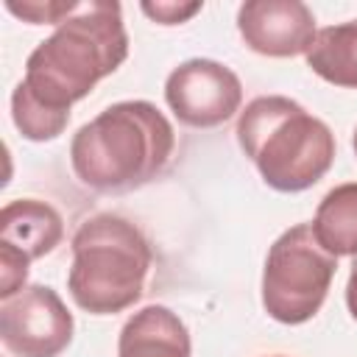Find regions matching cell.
<instances>
[{
    "label": "cell",
    "instance_id": "cell-7",
    "mask_svg": "<svg viewBox=\"0 0 357 357\" xmlns=\"http://www.w3.org/2000/svg\"><path fill=\"white\" fill-rule=\"evenodd\" d=\"M165 100L184 126L215 128L240 112L243 84L231 67L215 59H190L170 70Z\"/></svg>",
    "mask_w": 357,
    "mask_h": 357
},
{
    "label": "cell",
    "instance_id": "cell-12",
    "mask_svg": "<svg viewBox=\"0 0 357 357\" xmlns=\"http://www.w3.org/2000/svg\"><path fill=\"white\" fill-rule=\"evenodd\" d=\"M312 234L332 257H357V181L337 184L321 198Z\"/></svg>",
    "mask_w": 357,
    "mask_h": 357
},
{
    "label": "cell",
    "instance_id": "cell-5",
    "mask_svg": "<svg viewBox=\"0 0 357 357\" xmlns=\"http://www.w3.org/2000/svg\"><path fill=\"white\" fill-rule=\"evenodd\" d=\"M337 271L332 257L312 234V223L284 229L268 248L262 268V307L287 326L307 324L326 301Z\"/></svg>",
    "mask_w": 357,
    "mask_h": 357
},
{
    "label": "cell",
    "instance_id": "cell-2",
    "mask_svg": "<svg viewBox=\"0 0 357 357\" xmlns=\"http://www.w3.org/2000/svg\"><path fill=\"white\" fill-rule=\"evenodd\" d=\"M173 148L176 131L153 103L120 100L75 131L70 165L89 190L128 192L156 178Z\"/></svg>",
    "mask_w": 357,
    "mask_h": 357
},
{
    "label": "cell",
    "instance_id": "cell-11",
    "mask_svg": "<svg viewBox=\"0 0 357 357\" xmlns=\"http://www.w3.org/2000/svg\"><path fill=\"white\" fill-rule=\"evenodd\" d=\"M307 67L343 89H357V20L326 25L307 50Z\"/></svg>",
    "mask_w": 357,
    "mask_h": 357
},
{
    "label": "cell",
    "instance_id": "cell-6",
    "mask_svg": "<svg viewBox=\"0 0 357 357\" xmlns=\"http://www.w3.org/2000/svg\"><path fill=\"white\" fill-rule=\"evenodd\" d=\"M73 329V312L50 284H25L0 301V340L14 357H59Z\"/></svg>",
    "mask_w": 357,
    "mask_h": 357
},
{
    "label": "cell",
    "instance_id": "cell-4",
    "mask_svg": "<svg viewBox=\"0 0 357 357\" xmlns=\"http://www.w3.org/2000/svg\"><path fill=\"white\" fill-rule=\"evenodd\" d=\"M70 245L67 290L84 312L114 315L142 298L153 254L131 220L114 212H98L75 229Z\"/></svg>",
    "mask_w": 357,
    "mask_h": 357
},
{
    "label": "cell",
    "instance_id": "cell-8",
    "mask_svg": "<svg viewBox=\"0 0 357 357\" xmlns=\"http://www.w3.org/2000/svg\"><path fill=\"white\" fill-rule=\"evenodd\" d=\"M243 42L271 59L307 56L315 39V14L301 0H248L237 8Z\"/></svg>",
    "mask_w": 357,
    "mask_h": 357
},
{
    "label": "cell",
    "instance_id": "cell-16",
    "mask_svg": "<svg viewBox=\"0 0 357 357\" xmlns=\"http://www.w3.org/2000/svg\"><path fill=\"white\" fill-rule=\"evenodd\" d=\"M346 307H349L351 318L357 321V257H354V262H351L349 282H346Z\"/></svg>",
    "mask_w": 357,
    "mask_h": 357
},
{
    "label": "cell",
    "instance_id": "cell-14",
    "mask_svg": "<svg viewBox=\"0 0 357 357\" xmlns=\"http://www.w3.org/2000/svg\"><path fill=\"white\" fill-rule=\"evenodd\" d=\"M28 265H31L28 257H22L8 245H0V298H11L25 287Z\"/></svg>",
    "mask_w": 357,
    "mask_h": 357
},
{
    "label": "cell",
    "instance_id": "cell-15",
    "mask_svg": "<svg viewBox=\"0 0 357 357\" xmlns=\"http://www.w3.org/2000/svg\"><path fill=\"white\" fill-rule=\"evenodd\" d=\"M153 22L159 25H181L192 14L204 8V3H170V0H156V3H142L139 6Z\"/></svg>",
    "mask_w": 357,
    "mask_h": 357
},
{
    "label": "cell",
    "instance_id": "cell-17",
    "mask_svg": "<svg viewBox=\"0 0 357 357\" xmlns=\"http://www.w3.org/2000/svg\"><path fill=\"white\" fill-rule=\"evenodd\" d=\"M351 148H354V153H357V128H354V137H351Z\"/></svg>",
    "mask_w": 357,
    "mask_h": 357
},
{
    "label": "cell",
    "instance_id": "cell-10",
    "mask_svg": "<svg viewBox=\"0 0 357 357\" xmlns=\"http://www.w3.org/2000/svg\"><path fill=\"white\" fill-rule=\"evenodd\" d=\"M64 237L61 215L39 198H14L0 212V245H8L31 262L47 257Z\"/></svg>",
    "mask_w": 357,
    "mask_h": 357
},
{
    "label": "cell",
    "instance_id": "cell-13",
    "mask_svg": "<svg viewBox=\"0 0 357 357\" xmlns=\"http://www.w3.org/2000/svg\"><path fill=\"white\" fill-rule=\"evenodd\" d=\"M78 6L81 3L75 0H67V3L64 0H45V3L42 0H25V3L6 0V8L31 25H61L70 14L78 11Z\"/></svg>",
    "mask_w": 357,
    "mask_h": 357
},
{
    "label": "cell",
    "instance_id": "cell-18",
    "mask_svg": "<svg viewBox=\"0 0 357 357\" xmlns=\"http://www.w3.org/2000/svg\"><path fill=\"white\" fill-rule=\"evenodd\" d=\"M273 357H284V354H273Z\"/></svg>",
    "mask_w": 357,
    "mask_h": 357
},
{
    "label": "cell",
    "instance_id": "cell-1",
    "mask_svg": "<svg viewBox=\"0 0 357 357\" xmlns=\"http://www.w3.org/2000/svg\"><path fill=\"white\" fill-rule=\"evenodd\" d=\"M126 56L128 33L120 3H81L75 14L31 50L25 78L11 92V120L17 131L31 142L61 137L73 103L84 100Z\"/></svg>",
    "mask_w": 357,
    "mask_h": 357
},
{
    "label": "cell",
    "instance_id": "cell-3",
    "mask_svg": "<svg viewBox=\"0 0 357 357\" xmlns=\"http://www.w3.org/2000/svg\"><path fill=\"white\" fill-rule=\"evenodd\" d=\"M237 142L276 192L310 190L335 162L332 128L284 95H259L245 103L237 117Z\"/></svg>",
    "mask_w": 357,
    "mask_h": 357
},
{
    "label": "cell",
    "instance_id": "cell-9",
    "mask_svg": "<svg viewBox=\"0 0 357 357\" xmlns=\"http://www.w3.org/2000/svg\"><path fill=\"white\" fill-rule=\"evenodd\" d=\"M117 357H192L190 329L170 307L148 304L123 324Z\"/></svg>",
    "mask_w": 357,
    "mask_h": 357
}]
</instances>
